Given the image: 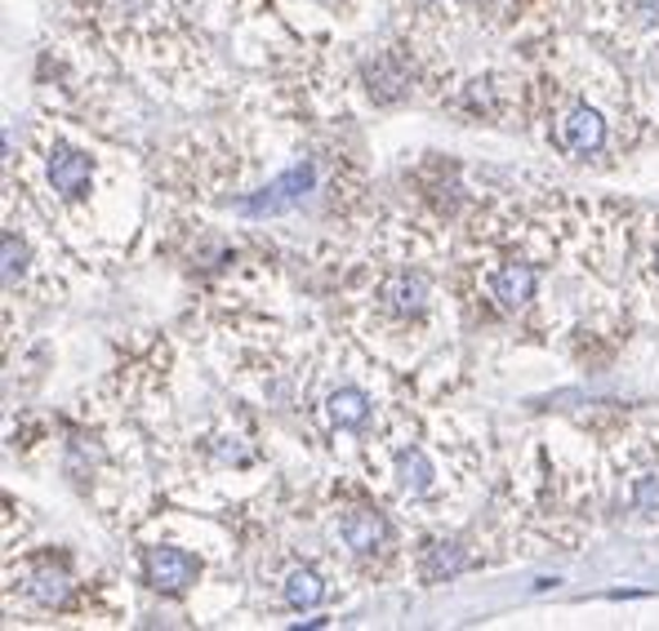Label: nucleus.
<instances>
[{
    "mask_svg": "<svg viewBox=\"0 0 659 631\" xmlns=\"http://www.w3.org/2000/svg\"><path fill=\"white\" fill-rule=\"evenodd\" d=\"M316 187V170L312 165H294L286 170L281 178H273L263 191H250L236 200V214H250V219H273V214H290L308 200V191Z\"/></svg>",
    "mask_w": 659,
    "mask_h": 631,
    "instance_id": "1",
    "label": "nucleus"
},
{
    "mask_svg": "<svg viewBox=\"0 0 659 631\" xmlns=\"http://www.w3.org/2000/svg\"><path fill=\"white\" fill-rule=\"evenodd\" d=\"M45 183L58 200L81 205L94 191V156L72 148V143H54L45 156Z\"/></svg>",
    "mask_w": 659,
    "mask_h": 631,
    "instance_id": "2",
    "label": "nucleus"
},
{
    "mask_svg": "<svg viewBox=\"0 0 659 631\" xmlns=\"http://www.w3.org/2000/svg\"><path fill=\"white\" fill-rule=\"evenodd\" d=\"M201 579V560L183 547H148L143 551V583L161 596H183Z\"/></svg>",
    "mask_w": 659,
    "mask_h": 631,
    "instance_id": "3",
    "label": "nucleus"
},
{
    "mask_svg": "<svg viewBox=\"0 0 659 631\" xmlns=\"http://www.w3.org/2000/svg\"><path fill=\"white\" fill-rule=\"evenodd\" d=\"M428 299H432V290H428V280H424L419 271H392L383 285H379V307H383L388 316H397L402 325H406V320H419V316L428 312Z\"/></svg>",
    "mask_w": 659,
    "mask_h": 631,
    "instance_id": "4",
    "label": "nucleus"
},
{
    "mask_svg": "<svg viewBox=\"0 0 659 631\" xmlns=\"http://www.w3.org/2000/svg\"><path fill=\"white\" fill-rule=\"evenodd\" d=\"M486 294L504 307V312H521L525 303H531L540 294V271L531 262H499L490 276H486Z\"/></svg>",
    "mask_w": 659,
    "mask_h": 631,
    "instance_id": "5",
    "label": "nucleus"
},
{
    "mask_svg": "<svg viewBox=\"0 0 659 631\" xmlns=\"http://www.w3.org/2000/svg\"><path fill=\"white\" fill-rule=\"evenodd\" d=\"M562 148L570 156H579V161L598 156L606 148V120H602V112L588 107V103H575L566 112V120H562Z\"/></svg>",
    "mask_w": 659,
    "mask_h": 631,
    "instance_id": "6",
    "label": "nucleus"
},
{
    "mask_svg": "<svg viewBox=\"0 0 659 631\" xmlns=\"http://www.w3.org/2000/svg\"><path fill=\"white\" fill-rule=\"evenodd\" d=\"M339 538H344V547H348V551H357V556H374V551H383V547H388L392 525H388V516H383V512H374V507H348V512L339 516Z\"/></svg>",
    "mask_w": 659,
    "mask_h": 631,
    "instance_id": "7",
    "label": "nucleus"
},
{
    "mask_svg": "<svg viewBox=\"0 0 659 631\" xmlns=\"http://www.w3.org/2000/svg\"><path fill=\"white\" fill-rule=\"evenodd\" d=\"M392 484H397L402 499H424L437 489V463L428 458L424 445H406L392 458Z\"/></svg>",
    "mask_w": 659,
    "mask_h": 631,
    "instance_id": "8",
    "label": "nucleus"
},
{
    "mask_svg": "<svg viewBox=\"0 0 659 631\" xmlns=\"http://www.w3.org/2000/svg\"><path fill=\"white\" fill-rule=\"evenodd\" d=\"M370 409H374V400L361 387H335L325 396V405H321L325 423L335 432H361L370 423Z\"/></svg>",
    "mask_w": 659,
    "mask_h": 631,
    "instance_id": "9",
    "label": "nucleus"
},
{
    "mask_svg": "<svg viewBox=\"0 0 659 631\" xmlns=\"http://www.w3.org/2000/svg\"><path fill=\"white\" fill-rule=\"evenodd\" d=\"M473 565L469 560V551L459 547V542H432L428 551H424V560H419V579L424 583H450V579H459Z\"/></svg>",
    "mask_w": 659,
    "mask_h": 631,
    "instance_id": "10",
    "label": "nucleus"
},
{
    "mask_svg": "<svg viewBox=\"0 0 659 631\" xmlns=\"http://www.w3.org/2000/svg\"><path fill=\"white\" fill-rule=\"evenodd\" d=\"M281 600L290 605V609H316L321 600H325V583H321V574L316 570H308V565H299V570H290L286 574V583H281Z\"/></svg>",
    "mask_w": 659,
    "mask_h": 631,
    "instance_id": "11",
    "label": "nucleus"
},
{
    "mask_svg": "<svg viewBox=\"0 0 659 631\" xmlns=\"http://www.w3.org/2000/svg\"><path fill=\"white\" fill-rule=\"evenodd\" d=\"M27 592H32V600H36V605L54 609V605H62V600L72 596V579L62 574V570H41V574L27 583Z\"/></svg>",
    "mask_w": 659,
    "mask_h": 631,
    "instance_id": "12",
    "label": "nucleus"
},
{
    "mask_svg": "<svg viewBox=\"0 0 659 631\" xmlns=\"http://www.w3.org/2000/svg\"><path fill=\"white\" fill-rule=\"evenodd\" d=\"M27 267H32L27 241H23L14 227H5V290H14V285H19V280L27 276Z\"/></svg>",
    "mask_w": 659,
    "mask_h": 631,
    "instance_id": "13",
    "label": "nucleus"
},
{
    "mask_svg": "<svg viewBox=\"0 0 659 631\" xmlns=\"http://www.w3.org/2000/svg\"><path fill=\"white\" fill-rule=\"evenodd\" d=\"M633 512L659 516V476H637L633 480Z\"/></svg>",
    "mask_w": 659,
    "mask_h": 631,
    "instance_id": "14",
    "label": "nucleus"
},
{
    "mask_svg": "<svg viewBox=\"0 0 659 631\" xmlns=\"http://www.w3.org/2000/svg\"><path fill=\"white\" fill-rule=\"evenodd\" d=\"M655 276H659V241H655Z\"/></svg>",
    "mask_w": 659,
    "mask_h": 631,
    "instance_id": "15",
    "label": "nucleus"
},
{
    "mask_svg": "<svg viewBox=\"0 0 659 631\" xmlns=\"http://www.w3.org/2000/svg\"><path fill=\"white\" fill-rule=\"evenodd\" d=\"M330 5H335V0H330Z\"/></svg>",
    "mask_w": 659,
    "mask_h": 631,
    "instance_id": "16",
    "label": "nucleus"
}]
</instances>
